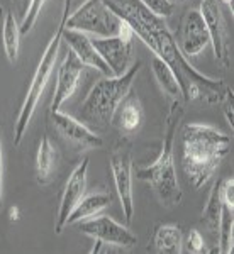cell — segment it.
Segmentation results:
<instances>
[{"mask_svg": "<svg viewBox=\"0 0 234 254\" xmlns=\"http://www.w3.org/2000/svg\"><path fill=\"white\" fill-rule=\"evenodd\" d=\"M156 38V51L155 56H159L173 71L176 81H178L182 98L185 102L204 100L207 104H223V102L233 93V90L224 83V80H216L200 73L176 44L175 36L166 27L155 32Z\"/></svg>", "mask_w": 234, "mask_h": 254, "instance_id": "obj_1", "label": "cell"}, {"mask_svg": "<svg viewBox=\"0 0 234 254\" xmlns=\"http://www.w3.org/2000/svg\"><path fill=\"white\" fill-rule=\"evenodd\" d=\"M231 137L211 126L185 124L182 130V166L195 190L214 176L228 156Z\"/></svg>", "mask_w": 234, "mask_h": 254, "instance_id": "obj_2", "label": "cell"}, {"mask_svg": "<svg viewBox=\"0 0 234 254\" xmlns=\"http://www.w3.org/2000/svg\"><path fill=\"white\" fill-rule=\"evenodd\" d=\"M182 116V100H173L170 104V110L166 116V130L158 158L148 166H141L136 170V178L146 182L153 188L155 195L165 207H175L182 200V188H180L178 178H176L173 158L176 126H178Z\"/></svg>", "mask_w": 234, "mask_h": 254, "instance_id": "obj_3", "label": "cell"}, {"mask_svg": "<svg viewBox=\"0 0 234 254\" xmlns=\"http://www.w3.org/2000/svg\"><path fill=\"white\" fill-rule=\"evenodd\" d=\"M139 68H141V63L138 61L136 64H131V68L124 75L105 76L98 80L90 88L83 104L80 105L81 121L100 127V129L109 127L122 98L133 90V83L139 73Z\"/></svg>", "mask_w": 234, "mask_h": 254, "instance_id": "obj_4", "label": "cell"}, {"mask_svg": "<svg viewBox=\"0 0 234 254\" xmlns=\"http://www.w3.org/2000/svg\"><path fill=\"white\" fill-rule=\"evenodd\" d=\"M70 0H65L63 5V15H61V20L56 27L55 34H53L51 41L48 43L46 49L43 51L39 60V64L36 68L34 75H32V80L29 83V88H27L26 98L22 102V107L19 110L17 121H15V129H14V146H19L22 142L24 136L27 132V127L31 124V119L34 116V110L39 104V98L43 95L44 88H46L49 78L53 75V69H55L56 64V58H58L60 53V44H61V36H63V31L67 27V20L70 15Z\"/></svg>", "mask_w": 234, "mask_h": 254, "instance_id": "obj_5", "label": "cell"}, {"mask_svg": "<svg viewBox=\"0 0 234 254\" xmlns=\"http://www.w3.org/2000/svg\"><path fill=\"white\" fill-rule=\"evenodd\" d=\"M121 19L105 5L104 0H85L73 14L68 15L67 29L90 32L97 38L117 36Z\"/></svg>", "mask_w": 234, "mask_h": 254, "instance_id": "obj_6", "label": "cell"}, {"mask_svg": "<svg viewBox=\"0 0 234 254\" xmlns=\"http://www.w3.org/2000/svg\"><path fill=\"white\" fill-rule=\"evenodd\" d=\"M121 20H124L131 31L138 36L148 48L156 51V38L155 32L166 27L165 20L156 17L153 12H150L139 0H104Z\"/></svg>", "mask_w": 234, "mask_h": 254, "instance_id": "obj_7", "label": "cell"}, {"mask_svg": "<svg viewBox=\"0 0 234 254\" xmlns=\"http://www.w3.org/2000/svg\"><path fill=\"white\" fill-rule=\"evenodd\" d=\"M81 234L95 239L97 246L92 253H98L100 246H116V248H131L138 243V237L127 227L116 222L109 215H95L92 219L78 222Z\"/></svg>", "mask_w": 234, "mask_h": 254, "instance_id": "obj_8", "label": "cell"}, {"mask_svg": "<svg viewBox=\"0 0 234 254\" xmlns=\"http://www.w3.org/2000/svg\"><path fill=\"white\" fill-rule=\"evenodd\" d=\"M110 173H112L114 185L121 202L122 214L126 222H133L134 215V200H133V158L127 147H117L112 151L109 159Z\"/></svg>", "mask_w": 234, "mask_h": 254, "instance_id": "obj_9", "label": "cell"}, {"mask_svg": "<svg viewBox=\"0 0 234 254\" xmlns=\"http://www.w3.org/2000/svg\"><path fill=\"white\" fill-rule=\"evenodd\" d=\"M200 15H202L205 27L209 32L211 46L214 49L216 60L221 61L224 66H229L231 63V49H229V34L228 24H226L224 14L221 10L217 0H202L200 2Z\"/></svg>", "mask_w": 234, "mask_h": 254, "instance_id": "obj_10", "label": "cell"}, {"mask_svg": "<svg viewBox=\"0 0 234 254\" xmlns=\"http://www.w3.org/2000/svg\"><path fill=\"white\" fill-rule=\"evenodd\" d=\"M176 44L187 58L199 56L211 44L205 22L199 10H187L180 20Z\"/></svg>", "mask_w": 234, "mask_h": 254, "instance_id": "obj_11", "label": "cell"}, {"mask_svg": "<svg viewBox=\"0 0 234 254\" xmlns=\"http://www.w3.org/2000/svg\"><path fill=\"white\" fill-rule=\"evenodd\" d=\"M87 173H88V159H83L72 171V175L68 176L58 207V219H56V227H55L56 234L63 232V229L67 227V220L70 214L75 210V207L85 196V190H87Z\"/></svg>", "mask_w": 234, "mask_h": 254, "instance_id": "obj_12", "label": "cell"}, {"mask_svg": "<svg viewBox=\"0 0 234 254\" xmlns=\"http://www.w3.org/2000/svg\"><path fill=\"white\" fill-rule=\"evenodd\" d=\"M53 124H55V129L58 130L60 136L68 144L75 146L81 151L97 149V147L104 144V139L93 132L92 129H88L83 122L68 116V114L60 112V110L53 112Z\"/></svg>", "mask_w": 234, "mask_h": 254, "instance_id": "obj_13", "label": "cell"}, {"mask_svg": "<svg viewBox=\"0 0 234 254\" xmlns=\"http://www.w3.org/2000/svg\"><path fill=\"white\" fill-rule=\"evenodd\" d=\"M92 44L95 46L98 55L105 61V64L110 68L114 76L124 75L133 63V41H126L119 36L112 38H95L92 39Z\"/></svg>", "mask_w": 234, "mask_h": 254, "instance_id": "obj_14", "label": "cell"}, {"mask_svg": "<svg viewBox=\"0 0 234 254\" xmlns=\"http://www.w3.org/2000/svg\"><path fill=\"white\" fill-rule=\"evenodd\" d=\"M83 66L85 64L72 51H68V55L65 56L63 63L58 68V78H56V88H55V95H53L51 112H58L61 105L77 92L78 81H80V76L83 73Z\"/></svg>", "mask_w": 234, "mask_h": 254, "instance_id": "obj_15", "label": "cell"}, {"mask_svg": "<svg viewBox=\"0 0 234 254\" xmlns=\"http://www.w3.org/2000/svg\"><path fill=\"white\" fill-rule=\"evenodd\" d=\"M61 41H65V43L68 44L70 51H72L85 66L95 68L97 71H100L104 76H114L110 68L105 64V61L102 60V56L98 55L95 46L92 44V39H90L85 32L67 29V27H65Z\"/></svg>", "mask_w": 234, "mask_h": 254, "instance_id": "obj_16", "label": "cell"}, {"mask_svg": "<svg viewBox=\"0 0 234 254\" xmlns=\"http://www.w3.org/2000/svg\"><path fill=\"white\" fill-rule=\"evenodd\" d=\"M143 105L138 98V93H134L131 90L127 95L122 98V102L119 104V107L114 114L112 122L116 121V126L119 130L126 134H133L141 127L143 124Z\"/></svg>", "mask_w": 234, "mask_h": 254, "instance_id": "obj_17", "label": "cell"}, {"mask_svg": "<svg viewBox=\"0 0 234 254\" xmlns=\"http://www.w3.org/2000/svg\"><path fill=\"white\" fill-rule=\"evenodd\" d=\"M110 203H112V196L109 193H104V191L83 196V198L80 200V203L75 207V210L70 214L67 225L78 224V222H81V220L92 219V217L100 214L102 210L110 207Z\"/></svg>", "mask_w": 234, "mask_h": 254, "instance_id": "obj_18", "label": "cell"}, {"mask_svg": "<svg viewBox=\"0 0 234 254\" xmlns=\"http://www.w3.org/2000/svg\"><path fill=\"white\" fill-rule=\"evenodd\" d=\"M151 71H153L158 87L161 88V92L165 93L171 102L183 100L182 92H180V87H178V81H176L173 71H171V68L168 66L159 56H153V60H151Z\"/></svg>", "mask_w": 234, "mask_h": 254, "instance_id": "obj_19", "label": "cell"}, {"mask_svg": "<svg viewBox=\"0 0 234 254\" xmlns=\"http://www.w3.org/2000/svg\"><path fill=\"white\" fill-rule=\"evenodd\" d=\"M156 251L166 254H178L183 251V234L178 225H159L153 236Z\"/></svg>", "mask_w": 234, "mask_h": 254, "instance_id": "obj_20", "label": "cell"}, {"mask_svg": "<svg viewBox=\"0 0 234 254\" xmlns=\"http://www.w3.org/2000/svg\"><path fill=\"white\" fill-rule=\"evenodd\" d=\"M221 182L223 178L217 180L214 183L211 190V195L207 198V203H205L204 210H202V224L212 234H217L219 232V220H221V214H223V208H224V203H223V196H221Z\"/></svg>", "mask_w": 234, "mask_h": 254, "instance_id": "obj_21", "label": "cell"}, {"mask_svg": "<svg viewBox=\"0 0 234 254\" xmlns=\"http://www.w3.org/2000/svg\"><path fill=\"white\" fill-rule=\"evenodd\" d=\"M2 41H3V49H5L7 60L10 63H15L20 48V24L17 22V17L14 15V12H7L5 17H3Z\"/></svg>", "mask_w": 234, "mask_h": 254, "instance_id": "obj_22", "label": "cell"}, {"mask_svg": "<svg viewBox=\"0 0 234 254\" xmlns=\"http://www.w3.org/2000/svg\"><path fill=\"white\" fill-rule=\"evenodd\" d=\"M56 163V151L48 136H43L36 154V176L39 183H46Z\"/></svg>", "mask_w": 234, "mask_h": 254, "instance_id": "obj_23", "label": "cell"}, {"mask_svg": "<svg viewBox=\"0 0 234 254\" xmlns=\"http://www.w3.org/2000/svg\"><path fill=\"white\" fill-rule=\"evenodd\" d=\"M233 231H234V210H229L228 207L223 208L219 220V248L217 253L221 254H231L233 253Z\"/></svg>", "mask_w": 234, "mask_h": 254, "instance_id": "obj_24", "label": "cell"}, {"mask_svg": "<svg viewBox=\"0 0 234 254\" xmlns=\"http://www.w3.org/2000/svg\"><path fill=\"white\" fill-rule=\"evenodd\" d=\"M143 5L146 7L150 12H153L156 17L159 19H166L173 14L175 5L171 0H139Z\"/></svg>", "mask_w": 234, "mask_h": 254, "instance_id": "obj_25", "label": "cell"}, {"mask_svg": "<svg viewBox=\"0 0 234 254\" xmlns=\"http://www.w3.org/2000/svg\"><path fill=\"white\" fill-rule=\"evenodd\" d=\"M44 2H46V0H31L29 10H27L26 17L20 20V34H27V32L34 27V24L38 22V17L41 14V9H43Z\"/></svg>", "mask_w": 234, "mask_h": 254, "instance_id": "obj_26", "label": "cell"}, {"mask_svg": "<svg viewBox=\"0 0 234 254\" xmlns=\"http://www.w3.org/2000/svg\"><path fill=\"white\" fill-rule=\"evenodd\" d=\"M221 196H223L224 207L229 210H234V180L233 178H223L221 182Z\"/></svg>", "mask_w": 234, "mask_h": 254, "instance_id": "obj_27", "label": "cell"}, {"mask_svg": "<svg viewBox=\"0 0 234 254\" xmlns=\"http://www.w3.org/2000/svg\"><path fill=\"white\" fill-rule=\"evenodd\" d=\"M187 249L190 253H204L205 251V243L204 237L197 229H192L187 236Z\"/></svg>", "mask_w": 234, "mask_h": 254, "instance_id": "obj_28", "label": "cell"}, {"mask_svg": "<svg viewBox=\"0 0 234 254\" xmlns=\"http://www.w3.org/2000/svg\"><path fill=\"white\" fill-rule=\"evenodd\" d=\"M12 3H14V9H15V14H17V17L22 20L24 17H26L27 10H29L31 0H12Z\"/></svg>", "mask_w": 234, "mask_h": 254, "instance_id": "obj_29", "label": "cell"}, {"mask_svg": "<svg viewBox=\"0 0 234 254\" xmlns=\"http://www.w3.org/2000/svg\"><path fill=\"white\" fill-rule=\"evenodd\" d=\"M3 203V151H2V137H0V210Z\"/></svg>", "mask_w": 234, "mask_h": 254, "instance_id": "obj_30", "label": "cell"}, {"mask_svg": "<svg viewBox=\"0 0 234 254\" xmlns=\"http://www.w3.org/2000/svg\"><path fill=\"white\" fill-rule=\"evenodd\" d=\"M17 219H19V208L12 207L10 208V220H17Z\"/></svg>", "mask_w": 234, "mask_h": 254, "instance_id": "obj_31", "label": "cell"}, {"mask_svg": "<svg viewBox=\"0 0 234 254\" xmlns=\"http://www.w3.org/2000/svg\"><path fill=\"white\" fill-rule=\"evenodd\" d=\"M226 5H229V9H231V14H233V0H223Z\"/></svg>", "mask_w": 234, "mask_h": 254, "instance_id": "obj_32", "label": "cell"}, {"mask_svg": "<svg viewBox=\"0 0 234 254\" xmlns=\"http://www.w3.org/2000/svg\"><path fill=\"white\" fill-rule=\"evenodd\" d=\"M0 19H2V7H0Z\"/></svg>", "mask_w": 234, "mask_h": 254, "instance_id": "obj_33", "label": "cell"}]
</instances>
